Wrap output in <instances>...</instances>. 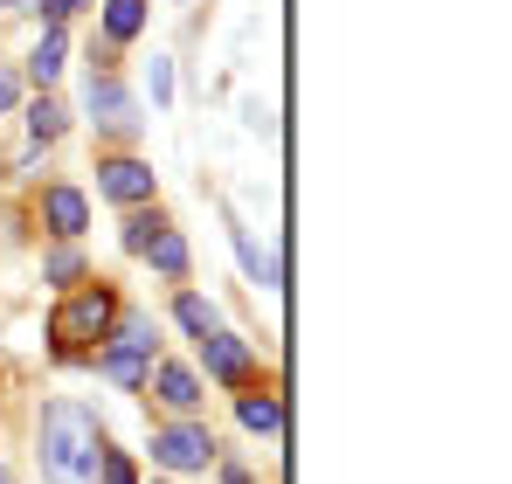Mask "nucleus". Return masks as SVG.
<instances>
[{
	"instance_id": "f257e3e1",
	"label": "nucleus",
	"mask_w": 512,
	"mask_h": 484,
	"mask_svg": "<svg viewBox=\"0 0 512 484\" xmlns=\"http://www.w3.org/2000/svg\"><path fill=\"white\" fill-rule=\"evenodd\" d=\"M104 464V429L84 402L42 408V478L49 484H90Z\"/></svg>"
},
{
	"instance_id": "f03ea898",
	"label": "nucleus",
	"mask_w": 512,
	"mask_h": 484,
	"mask_svg": "<svg viewBox=\"0 0 512 484\" xmlns=\"http://www.w3.org/2000/svg\"><path fill=\"white\" fill-rule=\"evenodd\" d=\"M118 325V298L104 291V284H90V291H77L70 305H56V319H49V339H56V353L63 360H84L90 339H104Z\"/></svg>"
},
{
	"instance_id": "7ed1b4c3",
	"label": "nucleus",
	"mask_w": 512,
	"mask_h": 484,
	"mask_svg": "<svg viewBox=\"0 0 512 484\" xmlns=\"http://www.w3.org/2000/svg\"><path fill=\"white\" fill-rule=\"evenodd\" d=\"M97 374L118 381V388H146V374H153V319H125L118 325L111 353H97Z\"/></svg>"
},
{
	"instance_id": "20e7f679",
	"label": "nucleus",
	"mask_w": 512,
	"mask_h": 484,
	"mask_svg": "<svg viewBox=\"0 0 512 484\" xmlns=\"http://www.w3.org/2000/svg\"><path fill=\"white\" fill-rule=\"evenodd\" d=\"M153 464H167V471H208L215 464V436L201 422H167V429H153Z\"/></svg>"
},
{
	"instance_id": "39448f33",
	"label": "nucleus",
	"mask_w": 512,
	"mask_h": 484,
	"mask_svg": "<svg viewBox=\"0 0 512 484\" xmlns=\"http://www.w3.org/2000/svg\"><path fill=\"white\" fill-rule=\"evenodd\" d=\"M97 194L118 208H146L153 201V166L146 160H104L97 166Z\"/></svg>"
},
{
	"instance_id": "423d86ee",
	"label": "nucleus",
	"mask_w": 512,
	"mask_h": 484,
	"mask_svg": "<svg viewBox=\"0 0 512 484\" xmlns=\"http://www.w3.org/2000/svg\"><path fill=\"white\" fill-rule=\"evenodd\" d=\"M201 360H208V374H215V381H222V388H243V381H250V346H243V339H229V332H208V339H201Z\"/></svg>"
},
{
	"instance_id": "0eeeda50",
	"label": "nucleus",
	"mask_w": 512,
	"mask_h": 484,
	"mask_svg": "<svg viewBox=\"0 0 512 484\" xmlns=\"http://www.w3.org/2000/svg\"><path fill=\"white\" fill-rule=\"evenodd\" d=\"M146 381H153L160 408H173V415H194V408H201V381H194V367H180V360H160Z\"/></svg>"
},
{
	"instance_id": "6e6552de",
	"label": "nucleus",
	"mask_w": 512,
	"mask_h": 484,
	"mask_svg": "<svg viewBox=\"0 0 512 484\" xmlns=\"http://www.w3.org/2000/svg\"><path fill=\"white\" fill-rule=\"evenodd\" d=\"M42 215H49V229H56V236H84L90 201L77 194V187H49V194H42Z\"/></svg>"
},
{
	"instance_id": "1a4fd4ad",
	"label": "nucleus",
	"mask_w": 512,
	"mask_h": 484,
	"mask_svg": "<svg viewBox=\"0 0 512 484\" xmlns=\"http://www.w3.org/2000/svg\"><path fill=\"white\" fill-rule=\"evenodd\" d=\"M90 118H97V125H139V118H132V97H125V83L118 77H90Z\"/></svg>"
},
{
	"instance_id": "9d476101",
	"label": "nucleus",
	"mask_w": 512,
	"mask_h": 484,
	"mask_svg": "<svg viewBox=\"0 0 512 484\" xmlns=\"http://www.w3.org/2000/svg\"><path fill=\"white\" fill-rule=\"evenodd\" d=\"M146 28V0H104V35L111 42H132Z\"/></svg>"
},
{
	"instance_id": "9b49d317",
	"label": "nucleus",
	"mask_w": 512,
	"mask_h": 484,
	"mask_svg": "<svg viewBox=\"0 0 512 484\" xmlns=\"http://www.w3.org/2000/svg\"><path fill=\"white\" fill-rule=\"evenodd\" d=\"M28 77H35V83H56V77H63V28H49V35L35 42V56H28Z\"/></svg>"
},
{
	"instance_id": "f8f14e48",
	"label": "nucleus",
	"mask_w": 512,
	"mask_h": 484,
	"mask_svg": "<svg viewBox=\"0 0 512 484\" xmlns=\"http://www.w3.org/2000/svg\"><path fill=\"white\" fill-rule=\"evenodd\" d=\"M236 415H243V429H256V436H277V422H284L277 395H243V402H236Z\"/></svg>"
},
{
	"instance_id": "ddd939ff",
	"label": "nucleus",
	"mask_w": 512,
	"mask_h": 484,
	"mask_svg": "<svg viewBox=\"0 0 512 484\" xmlns=\"http://www.w3.org/2000/svg\"><path fill=\"white\" fill-rule=\"evenodd\" d=\"M146 256H153V270H167V277H187V236L160 229V236L146 242Z\"/></svg>"
},
{
	"instance_id": "4468645a",
	"label": "nucleus",
	"mask_w": 512,
	"mask_h": 484,
	"mask_svg": "<svg viewBox=\"0 0 512 484\" xmlns=\"http://www.w3.org/2000/svg\"><path fill=\"white\" fill-rule=\"evenodd\" d=\"M229 242H236V256H243V270H250L256 284H277V263H270V256L250 242V229H243V222H229Z\"/></svg>"
},
{
	"instance_id": "2eb2a0df",
	"label": "nucleus",
	"mask_w": 512,
	"mask_h": 484,
	"mask_svg": "<svg viewBox=\"0 0 512 484\" xmlns=\"http://www.w3.org/2000/svg\"><path fill=\"white\" fill-rule=\"evenodd\" d=\"M173 319H180V332H187V339H208V332H215V305L187 291V298L173 305Z\"/></svg>"
},
{
	"instance_id": "dca6fc26",
	"label": "nucleus",
	"mask_w": 512,
	"mask_h": 484,
	"mask_svg": "<svg viewBox=\"0 0 512 484\" xmlns=\"http://www.w3.org/2000/svg\"><path fill=\"white\" fill-rule=\"evenodd\" d=\"M63 125H70V111H63V104H56V97H42V104H28V132H35V139H42V146H49V139H56V132H63Z\"/></svg>"
},
{
	"instance_id": "f3484780",
	"label": "nucleus",
	"mask_w": 512,
	"mask_h": 484,
	"mask_svg": "<svg viewBox=\"0 0 512 484\" xmlns=\"http://www.w3.org/2000/svg\"><path fill=\"white\" fill-rule=\"evenodd\" d=\"M160 229H167L160 215H132V222H125V249H139V256H146V242L160 236Z\"/></svg>"
},
{
	"instance_id": "a211bd4d",
	"label": "nucleus",
	"mask_w": 512,
	"mask_h": 484,
	"mask_svg": "<svg viewBox=\"0 0 512 484\" xmlns=\"http://www.w3.org/2000/svg\"><path fill=\"white\" fill-rule=\"evenodd\" d=\"M77 277H84V256L77 249H56L49 256V284H77Z\"/></svg>"
},
{
	"instance_id": "6ab92c4d",
	"label": "nucleus",
	"mask_w": 512,
	"mask_h": 484,
	"mask_svg": "<svg viewBox=\"0 0 512 484\" xmlns=\"http://www.w3.org/2000/svg\"><path fill=\"white\" fill-rule=\"evenodd\" d=\"M90 484H139V471H132L118 450H104V464H97V478H90Z\"/></svg>"
},
{
	"instance_id": "aec40b11",
	"label": "nucleus",
	"mask_w": 512,
	"mask_h": 484,
	"mask_svg": "<svg viewBox=\"0 0 512 484\" xmlns=\"http://www.w3.org/2000/svg\"><path fill=\"white\" fill-rule=\"evenodd\" d=\"M173 97V70H167V56H153V104H167Z\"/></svg>"
},
{
	"instance_id": "412c9836",
	"label": "nucleus",
	"mask_w": 512,
	"mask_h": 484,
	"mask_svg": "<svg viewBox=\"0 0 512 484\" xmlns=\"http://www.w3.org/2000/svg\"><path fill=\"white\" fill-rule=\"evenodd\" d=\"M35 7H42V14H49V28H63V21H70V14H77V7H84V0H35Z\"/></svg>"
},
{
	"instance_id": "4be33fe9",
	"label": "nucleus",
	"mask_w": 512,
	"mask_h": 484,
	"mask_svg": "<svg viewBox=\"0 0 512 484\" xmlns=\"http://www.w3.org/2000/svg\"><path fill=\"white\" fill-rule=\"evenodd\" d=\"M14 97H21V83H14L7 70H0V111H14Z\"/></svg>"
},
{
	"instance_id": "5701e85b",
	"label": "nucleus",
	"mask_w": 512,
	"mask_h": 484,
	"mask_svg": "<svg viewBox=\"0 0 512 484\" xmlns=\"http://www.w3.org/2000/svg\"><path fill=\"white\" fill-rule=\"evenodd\" d=\"M222 484H250V471H222Z\"/></svg>"
},
{
	"instance_id": "b1692460",
	"label": "nucleus",
	"mask_w": 512,
	"mask_h": 484,
	"mask_svg": "<svg viewBox=\"0 0 512 484\" xmlns=\"http://www.w3.org/2000/svg\"><path fill=\"white\" fill-rule=\"evenodd\" d=\"M0 7H28V0H0Z\"/></svg>"
},
{
	"instance_id": "393cba45",
	"label": "nucleus",
	"mask_w": 512,
	"mask_h": 484,
	"mask_svg": "<svg viewBox=\"0 0 512 484\" xmlns=\"http://www.w3.org/2000/svg\"><path fill=\"white\" fill-rule=\"evenodd\" d=\"M0 484H14V478H7V471H0Z\"/></svg>"
}]
</instances>
